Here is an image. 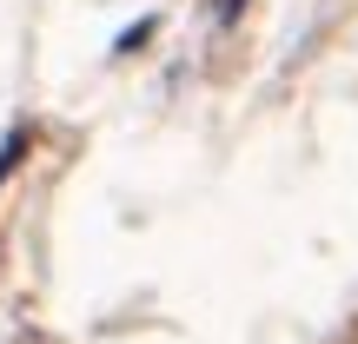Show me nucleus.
<instances>
[{"instance_id": "f257e3e1", "label": "nucleus", "mask_w": 358, "mask_h": 344, "mask_svg": "<svg viewBox=\"0 0 358 344\" xmlns=\"http://www.w3.org/2000/svg\"><path fill=\"white\" fill-rule=\"evenodd\" d=\"M13 166H20V133H7V146H0V186H7Z\"/></svg>"}]
</instances>
